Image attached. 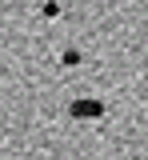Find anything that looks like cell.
Returning a JSON list of instances; mask_svg holds the SVG:
<instances>
[{"label": "cell", "mask_w": 148, "mask_h": 160, "mask_svg": "<svg viewBox=\"0 0 148 160\" xmlns=\"http://www.w3.org/2000/svg\"><path fill=\"white\" fill-rule=\"evenodd\" d=\"M72 112H76L80 120H92V116H100V112H104V104H100V100H76V104H72Z\"/></svg>", "instance_id": "cell-1"}]
</instances>
